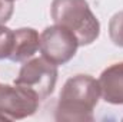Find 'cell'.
<instances>
[{
  "instance_id": "obj_1",
  "label": "cell",
  "mask_w": 123,
  "mask_h": 122,
  "mask_svg": "<svg viewBox=\"0 0 123 122\" xmlns=\"http://www.w3.org/2000/svg\"><path fill=\"white\" fill-rule=\"evenodd\" d=\"M100 96V86L89 75L70 78L60 92L56 119L57 121H92L93 109Z\"/></svg>"
},
{
  "instance_id": "obj_2",
  "label": "cell",
  "mask_w": 123,
  "mask_h": 122,
  "mask_svg": "<svg viewBox=\"0 0 123 122\" xmlns=\"http://www.w3.org/2000/svg\"><path fill=\"white\" fill-rule=\"evenodd\" d=\"M52 17L56 25L69 29L76 36L79 46L93 43L100 33L99 20L86 0H53Z\"/></svg>"
},
{
  "instance_id": "obj_3",
  "label": "cell",
  "mask_w": 123,
  "mask_h": 122,
  "mask_svg": "<svg viewBox=\"0 0 123 122\" xmlns=\"http://www.w3.org/2000/svg\"><path fill=\"white\" fill-rule=\"evenodd\" d=\"M39 95L27 88L14 83L0 85V121L23 119L33 115L39 106Z\"/></svg>"
},
{
  "instance_id": "obj_4",
  "label": "cell",
  "mask_w": 123,
  "mask_h": 122,
  "mask_svg": "<svg viewBox=\"0 0 123 122\" xmlns=\"http://www.w3.org/2000/svg\"><path fill=\"white\" fill-rule=\"evenodd\" d=\"M79 47V42L76 36L63 26L55 25L46 27L40 34V52L43 53V58L52 63L64 65L69 62Z\"/></svg>"
},
{
  "instance_id": "obj_5",
  "label": "cell",
  "mask_w": 123,
  "mask_h": 122,
  "mask_svg": "<svg viewBox=\"0 0 123 122\" xmlns=\"http://www.w3.org/2000/svg\"><path fill=\"white\" fill-rule=\"evenodd\" d=\"M56 81H57L56 65L47 61L46 58H36L23 65L14 83L30 88L39 95L40 99H44L55 91Z\"/></svg>"
},
{
  "instance_id": "obj_6",
  "label": "cell",
  "mask_w": 123,
  "mask_h": 122,
  "mask_svg": "<svg viewBox=\"0 0 123 122\" xmlns=\"http://www.w3.org/2000/svg\"><path fill=\"white\" fill-rule=\"evenodd\" d=\"M99 86L106 102L123 105V62L115 63L102 72Z\"/></svg>"
},
{
  "instance_id": "obj_7",
  "label": "cell",
  "mask_w": 123,
  "mask_h": 122,
  "mask_svg": "<svg viewBox=\"0 0 123 122\" xmlns=\"http://www.w3.org/2000/svg\"><path fill=\"white\" fill-rule=\"evenodd\" d=\"M40 47V37L37 32L23 27L14 32L13 36V50L9 59L13 62H23L31 58Z\"/></svg>"
},
{
  "instance_id": "obj_8",
  "label": "cell",
  "mask_w": 123,
  "mask_h": 122,
  "mask_svg": "<svg viewBox=\"0 0 123 122\" xmlns=\"http://www.w3.org/2000/svg\"><path fill=\"white\" fill-rule=\"evenodd\" d=\"M109 34L116 46L123 47V12L116 13L109 23Z\"/></svg>"
},
{
  "instance_id": "obj_9",
  "label": "cell",
  "mask_w": 123,
  "mask_h": 122,
  "mask_svg": "<svg viewBox=\"0 0 123 122\" xmlns=\"http://www.w3.org/2000/svg\"><path fill=\"white\" fill-rule=\"evenodd\" d=\"M13 36H14V32L0 25V59H4V58L9 59L13 50Z\"/></svg>"
},
{
  "instance_id": "obj_10",
  "label": "cell",
  "mask_w": 123,
  "mask_h": 122,
  "mask_svg": "<svg viewBox=\"0 0 123 122\" xmlns=\"http://www.w3.org/2000/svg\"><path fill=\"white\" fill-rule=\"evenodd\" d=\"M13 13V0H0V25L6 23Z\"/></svg>"
}]
</instances>
